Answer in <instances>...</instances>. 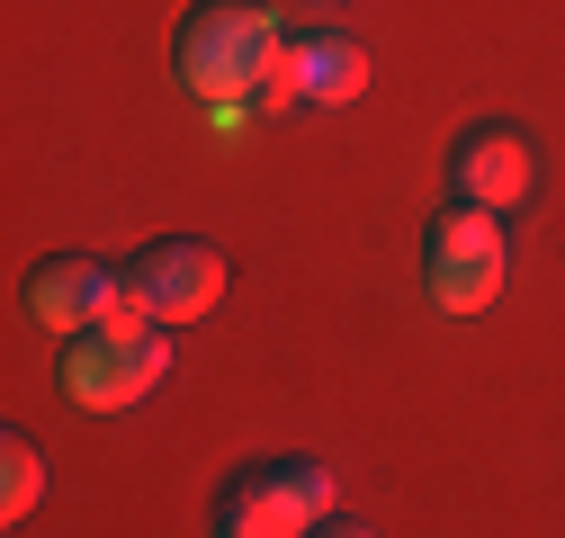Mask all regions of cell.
Here are the masks:
<instances>
[{
    "label": "cell",
    "instance_id": "cell-3",
    "mask_svg": "<svg viewBox=\"0 0 565 538\" xmlns=\"http://www.w3.org/2000/svg\"><path fill=\"white\" fill-rule=\"evenodd\" d=\"M171 323L153 314H108L99 332H82V342H63V395L82 404V413H135L162 377H171Z\"/></svg>",
    "mask_w": 565,
    "mask_h": 538
},
{
    "label": "cell",
    "instance_id": "cell-10",
    "mask_svg": "<svg viewBox=\"0 0 565 538\" xmlns=\"http://www.w3.org/2000/svg\"><path fill=\"white\" fill-rule=\"evenodd\" d=\"M315 538H377V520H360V512H332Z\"/></svg>",
    "mask_w": 565,
    "mask_h": 538
},
{
    "label": "cell",
    "instance_id": "cell-2",
    "mask_svg": "<svg viewBox=\"0 0 565 538\" xmlns=\"http://www.w3.org/2000/svg\"><path fill=\"white\" fill-rule=\"evenodd\" d=\"M332 512H341V476L323 458H260L225 476L206 538H315Z\"/></svg>",
    "mask_w": 565,
    "mask_h": 538
},
{
    "label": "cell",
    "instance_id": "cell-5",
    "mask_svg": "<svg viewBox=\"0 0 565 538\" xmlns=\"http://www.w3.org/2000/svg\"><path fill=\"white\" fill-rule=\"evenodd\" d=\"M234 288V260L216 243H198V234H162L126 260V305L135 314H153V323H198V314H216Z\"/></svg>",
    "mask_w": 565,
    "mask_h": 538
},
{
    "label": "cell",
    "instance_id": "cell-4",
    "mask_svg": "<svg viewBox=\"0 0 565 538\" xmlns=\"http://www.w3.org/2000/svg\"><path fill=\"white\" fill-rule=\"evenodd\" d=\"M503 269H512V243H503V216L484 207H449L422 225V297L440 314H484L503 297Z\"/></svg>",
    "mask_w": 565,
    "mask_h": 538
},
{
    "label": "cell",
    "instance_id": "cell-9",
    "mask_svg": "<svg viewBox=\"0 0 565 538\" xmlns=\"http://www.w3.org/2000/svg\"><path fill=\"white\" fill-rule=\"evenodd\" d=\"M45 503V458H36V440H0V520H28Z\"/></svg>",
    "mask_w": 565,
    "mask_h": 538
},
{
    "label": "cell",
    "instance_id": "cell-11",
    "mask_svg": "<svg viewBox=\"0 0 565 538\" xmlns=\"http://www.w3.org/2000/svg\"><path fill=\"white\" fill-rule=\"evenodd\" d=\"M315 10H350V0H315Z\"/></svg>",
    "mask_w": 565,
    "mask_h": 538
},
{
    "label": "cell",
    "instance_id": "cell-7",
    "mask_svg": "<svg viewBox=\"0 0 565 538\" xmlns=\"http://www.w3.org/2000/svg\"><path fill=\"white\" fill-rule=\"evenodd\" d=\"M108 314H126V269H108L90 251H54L28 269V323L54 332V342H82Z\"/></svg>",
    "mask_w": 565,
    "mask_h": 538
},
{
    "label": "cell",
    "instance_id": "cell-6",
    "mask_svg": "<svg viewBox=\"0 0 565 538\" xmlns=\"http://www.w3.org/2000/svg\"><path fill=\"white\" fill-rule=\"evenodd\" d=\"M530 189H539V144H530V126H512V117H476L458 144H449V197H458V207L512 216Z\"/></svg>",
    "mask_w": 565,
    "mask_h": 538
},
{
    "label": "cell",
    "instance_id": "cell-8",
    "mask_svg": "<svg viewBox=\"0 0 565 538\" xmlns=\"http://www.w3.org/2000/svg\"><path fill=\"white\" fill-rule=\"evenodd\" d=\"M369 90V45L350 28H306L297 36V99L306 108H350Z\"/></svg>",
    "mask_w": 565,
    "mask_h": 538
},
{
    "label": "cell",
    "instance_id": "cell-1",
    "mask_svg": "<svg viewBox=\"0 0 565 538\" xmlns=\"http://www.w3.org/2000/svg\"><path fill=\"white\" fill-rule=\"evenodd\" d=\"M171 82L198 108H288L297 99V28L269 0H198L171 28Z\"/></svg>",
    "mask_w": 565,
    "mask_h": 538
}]
</instances>
